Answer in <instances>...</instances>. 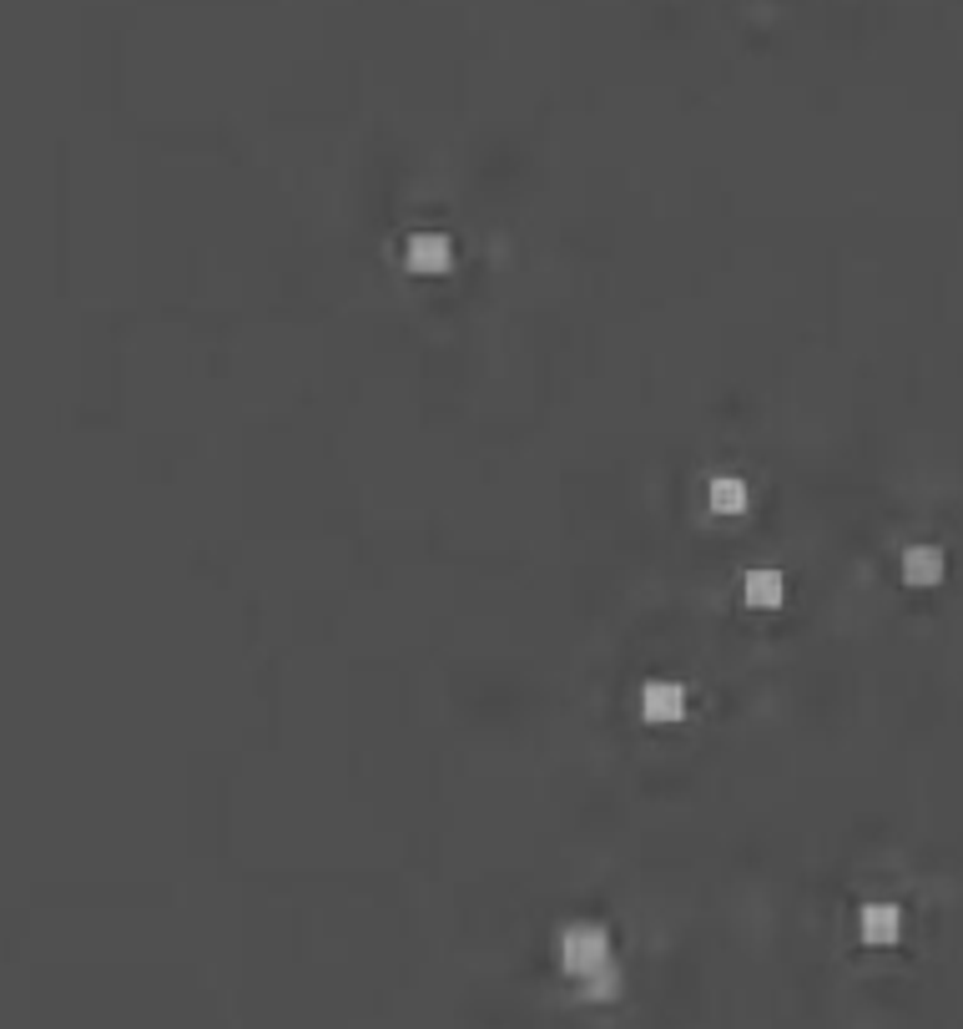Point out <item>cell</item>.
I'll return each instance as SVG.
<instances>
[{"label": "cell", "instance_id": "1", "mask_svg": "<svg viewBox=\"0 0 963 1029\" xmlns=\"http://www.w3.org/2000/svg\"><path fill=\"white\" fill-rule=\"evenodd\" d=\"M560 969L575 979H585L591 995H611L615 975H611V939H605L595 923H575V929L560 933Z\"/></svg>", "mask_w": 963, "mask_h": 1029}, {"label": "cell", "instance_id": "2", "mask_svg": "<svg viewBox=\"0 0 963 1029\" xmlns=\"http://www.w3.org/2000/svg\"><path fill=\"white\" fill-rule=\"evenodd\" d=\"M404 258H409V268H414V273L439 278V273H449V263H454V248H449L444 232H419V238H409Z\"/></svg>", "mask_w": 963, "mask_h": 1029}, {"label": "cell", "instance_id": "3", "mask_svg": "<svg viewBox=\"0 0 963 1029\" xmlns=\"http://www.w3.org/2000/svg\"><path fill=\"white\" fill-rule=\"evenodd\" d=\"M641 717L646 722H676V717H686V687L681 681H646L641 687Z\"/></svg>", "mask_w": 963, "mask_h": 1029}, {"label": "cell", "instance_id": "4", "mask_svg": "<svg viewBox=\"0 0 963 1029\" xmlns=\"http://www.w3.org/2000/svg\"><path fill=\"white\" fill-rule=\"evenodd\" d=\"M897 929H903V913H897L893 903H863V913H857V933H863V943H873V949L893 943Z\"/></svg>", "mask_w": 963, "mask_h": 1029}, {"label": "cell", "instance_id": "5", "mask_svg": "<svg viewBox=\"0 0 963 1029\" xmlns=\"http://www.w3.org/2000/svg\"><path fill=\"white\" fill-rule=\"evenodd\" d=\"M742 596H746V606H752V611H778L782 596H788V586H782L778 570H746Z\"/></svg>", "mask_w": 963, "mask_h": 1029}, {"label": "cell", "instance_id": "6", "mask_svg": "<svg viewBox=\"0 0 963 1029\" xmlns=\"http://www.w3.org/2000/svg\"><path fill=\"white\" fill-rule=\"evenodd\" d=\"M746 500H752V490H746L742 474H716V480L706 484V504H712V514H742Z\"/></svg>", "mask_w": 963, "mask_h": 1029}, {"label": "cell", "instance_id": "7", "mask_svg": "<svg viewBox=\"0 0 963 1029\" xmlns=\"http://www.w3.org/2000/svg\"><path fill=\"white\" fill-rule=\"evenodd\" d=\"M903 581L909 586H939L943 581V550L939 546H913L903 556Z\"/></svg>", "mask_w": 963, "mask_h": 1029}]
</instances>
